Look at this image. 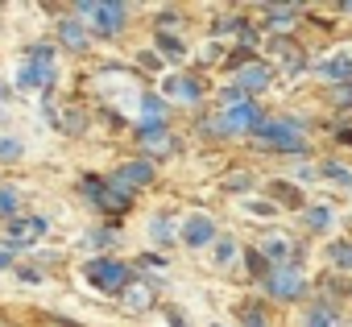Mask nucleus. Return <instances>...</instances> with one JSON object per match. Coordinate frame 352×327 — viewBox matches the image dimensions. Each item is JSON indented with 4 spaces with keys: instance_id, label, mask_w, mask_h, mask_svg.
Returning <instances> with one entry per match:
<instances>
[{
    "instance_id": "obj_1",
    "label": "nucleus",
    "mask_w": 352,
    "mask_h": 327,
    "mask_svg": "<svg viewBox=\"0 0 352 327\" xmlns=\"http://www.w3.org/2000/svg\"><path fill=\"white\" fill-rule=\"evenodd\" d=\"M307 120L302 116H265L249 137L261 153L270 157H307L311 153V141H307Z\"/></svg>"
},
{
    "instance_id": "obj_2",
    "label": "nucleus",
    "mask_w": 352,
    "mask_h": 327,
    "mask_svg": "<svg viewBox=\"0 0 352 327\" xmlns=\"http://www.w3.org/2000/svg\"><path fill=\"white\" fill-rule=\"evenodd\" d=\"M58 83V50L54 42H34L25 46L21 54V67H17V91H54Z\"/></svg>"
},
{
    "instance_id": "obj_3",
    "label": "nucleus",
    "mask_w": 352,
    "mask_h": 327,
    "mask_svg": "<svg viewBox=\"0 0 352 327\" xmlns=\"http://www.w3.org/2000/svg\"><path fill=\"white\" fill-rule=\"evenodd\" d=\"M79 195H83L100 216H108L112 224H116L120 216H129V212H133V199H137V195H129L124 187H116L112 179H100V174H83V179H79Z\"/></svg>"
},
{
    "instance_id": "obj_4",
    "label": "nucleus",
    "mask_w": 352,
    "mask_h": 327,
    "mask_svg": "<svg viewBox=\"0 0 352 327\" xmlns=\"http://www.w3.org/2000/svg\"><path fill=\"white\" fill-rule=\"evenodd\" d=\"M83 282L96 290V294H124L129 282H133V265L120 261V257H87L83 261Z\"/></svg>"
},
{
    "instance_id": "obj_5",
    "label": "nucleus",
    "mask_w": 352,
    "mask_h": 327,
    "mask_svg": "<svg viewBox=\"0 0 352 327\" xmlns=\"http://www.w3.org/2000/svg\"><path fill=\"white\" fill-rule=\"evenodd\" d=\"M75 17H79L87 30H96L100 38H116V34H124V25H129V5H116V0H79V5H75Z\"/></svg>"
},
{
    "instance_id": "obj_6",
    "label": "nucleus",
    "mask_w": 352,
    "mask_h": 327,
    "mask_svg": "<svg viewBox=\"0 0 352 327\" xmlns=\"http://www.w3.org/2000/svg\"><path fill=\"white\" fill-rule=\"evenodd\" d=\"M265 294L270 298H278V302H298V298H307V273H302V261H290V265H274L270 273H265Z\"/></svg>"
},
{
    "instance_id": "obj_7",
    "label": "nucleus",
    "mask_w": 352,
    "mask_h": 327,
    "mask_svg": "<svg viewBox=\"0 0 352 327\" xmlns=\"http://www.w3.org/2000/svg\"><path fill=\"white\" fill-rule=\"evenodd\" d=\"M116 187H124L129 195H137V191H145V187H153V179H157V170H153V161H145V157H129V161H120V166L108 174Z\"/></svg>"
},
{
    "instance_id": "obj_8",
    "label": "nucleus",
    "mask_w": 352,
    "mask_h": 327,
    "mask_svg": "<svg viewBox=\"0 0 352 327\" xmlns=\"http://www.w3.org/2000/svg\"><path fill=\"white\" fill-rule=\"evenodd\" d=\"M216 236H220V228H216V220H212V216H204V212L187 216V220H183V228H179V240H183L187 249L216 245Z\"/></svg>"
},
{
    "instance_id": "obj_9",
    "label": "nucleus",
    "mask_w": 352,
    "mask_h": 327,
    "mask_svg": "<svg viewBox=\"0 0 352 327\" xmlns=\"http://www.w3.org/2000/svg\"><path fill=\"white\" fill-rule=\"evenodd\" d=\"M54 34H58V46L63 50H71V54H87V46H91V30L71 13V17H58L54 21Z\"/></svg>"
},
{
    "instance_id": "obj_10",
    "label": "nucleus",
    "mask_w": 352,
    "mask_h": 327,
    "mask_svg": "<svg viewBox=\"0 0 352 327\" xmlns=\"http://www.w3.org/2000/svg\"><path fill=\"white\" fill-rule=\"evenodd\" d=\"M270 54H274V67L286 71V75H298V71L311 67L307 54H302V46H298L294 38H274V42H270Z\"/></svg>"
},
{
    "instance_id": "obj_11",
    "label": "nucleus",
    "mask_w": 352,
    "mask_h": 327,
    "mask_svg": "<svg viewBox=\"0 0 352 327\" xmlns=\"http://www.w3.org/2000/svg\"><path fill=\"white\" fill-rule=\"evenodd\" d=\"M270 83H274V63H265V58H253L249 67H241V75H236V87L253 100V95H261V91H270Z\"/></svg>"
},
{
    "instance_id": "obj_12",
    "label": "nucleus",
    "mask_w": 352,
    "mask_h": 327,
    "mask_svg": "<svg viewBox=\"0 0 352 327\" xmlns=\"http://www.w3.org/2000/svg\"><path fill=\"white\" fill-rule=\"evenodd\" d=\"M166 95L170 100H183V104H199L208 95V83L195 71H183V75H170L166 79Z\"/></svg>"
},
{
    "instance_id": "obj_13",
    "label": "nucleus",
    "mask_w": 352,
    "mask_h": 327,
    "mask_svg": "<svg viewBox=\"0 0 352 327\" xmlns=\"http://www.w3.org/2000/svg\"><path fill=\"white\" fill-rule=\"evenodd\" d=\"M46 228H50L46 216H13V220H9V240H5V245H13V249L21 245V249H25V245H34L38 236H46Z\"/></svg>"
},
{
    "instance_id": "obj_14",
    "label": "nucleus",
    "mask_w": 352,
    "mask_h": 327,
    "mask_svg": "<svg viewBox=\"0 0 352 327\" xmlns=\"http://www.w3.org/2000/svg\"><path fill=\"white\" fill-rule=\"evenodd\" d=\"M261 253H265V261L270 265H290V261H302V249L290 240V236H282V232H274V236H265L261 245H257Z\"/></svg>"
},
{
    "instance_id": "obj_15",
    "label": "nucleus",
    "mask_w": 352,
    "mask_h": 327,
    "mask_svg": "<svg viewBox=\"0 0 352 327\" xmlns=\"http://www.w3.org/2000/svg\"><path fill=\"white\" fill-rule=\"evenodd\" d=\"M261 17H265V30H274L282 38V30H294L298 25L302 5H261Z\"/></svg>"
},
{
    "instance_id": "obj_16",
    "label": "nucleus",
    "mask_w": 352,
    "mask_h": 327,
    "mask_svg": "<svg viewBox=\"0 0 352 327\" xmlns=\"http://www.w3.org/2000/svg\"><path fill=\"white\" fill-rule=\"evenodd\" d=\"M311 67H315V75L331 79V87L336 83H352V50H340V54H331L323 63H311Z\"/></svg>"
},
{
    "instance_id": "obj_17",
    "label": "nucleus",
    "mask_w": 352,
    "mask_h": 327,
    "mask_svg": "<svg viewBox=\"0 0 352 327\" xmlns=\"http://www.w3.org/2000/svg\"><path fill=\"white\" fill-rule=\"evenodd\" d=\"M157 286H162L157 278H133L129 290L120 294V302H124L129 311H141V306H149V302L157 298Z\"/></svg>"
},
{
    "instance_id": "obj_18",
    "label": "nucleus",
    "mask_w": 352,
    "mask_h": 327,
    "mask_svg": "<svg viewBox=\"0 0 352 327\" xmlns=\"http://www.w3.org/2000/svg\"><path fill=\"white\" fill-rule=\"evenodd\" d=\"M116 245H120V232H116V228H104V224L87 228V232H83V240H79V249H87V253H100V257H108L104 249H116Z\"/></svg>"
},
{
    "instance_id": "obj_19",
    "label": "nucleus",
    "mask_w": 352,
    "mask_h": 327,
    "mask_svg": "<svg viewBox=\"0 0 352 327\" xmlns=\"http://www.w3.org/2000/svg\"><path fill=\"white\" fill-rule=\"evenodd\" d=\"M302 327H340V306L327 298H315L302 315Z\"/></svg>"
},
{
    "instance_id": "obj_20",
    "label": "nucleus",
    "mask_w": 352,
    "mask_h": 327,
    "mask_svg": "<svg viewBox=\"0 0 352 327\" xmlns=\"http://www.w3.org/2000/svg\"><path fill=\"white\" fill-rule=\"evenodd\" d=\"M87 124H91V116H87V108H79V104H71V108L58 116V133H67V137H83Z\"/></svg>"
},
{
    "instance_id": "obj_21",
    "label": "nucleus",
    "mask_w": 352,
    "mask_h": 327,
    "mask_svg": "<svg viewBox=\"0 0 352 327\" xmlns=\"http://www.w3.org/2000/svg\"><path fill=\"white\" fill-rule=\"evenodd\" d=\"M153 46H157L170 63H183V58H187V42H183L179 34H153Z\"/></svg>"
},
{
    "instance_id": "obj_22",
    "label": "nucleus",
    "mask_w": 352,
    "mask_h": 327,
    "mask_svg": "<svg viewBox=\"0 0 352 327\" xmlns=\"http://www.w3.org/2000/svg\"><path fill=\"white\" fill-rule=\"evenodd\" d=\"M270 199H274V207L278 203H286V207H302V195H298V187L294 183H270Z\"/></svg>"
},
{
    "instance_id": "obj_23",
    "label": "nucleus",
    "mask_w": 352,
    "mask_h": 327,
    "mask_svg": "<svg viewBox=\"0 0 352 327\" xmlns=\"http://www.w3.org/2000/svg\"><path fill=\"white\" fill-rule=\"evenodd\" d=\"M212 261L224 269V265H232L236 261V236H228V232H220L216 236V245H212Z\"/></svg>"
},
{
    "instance_id": "obj_24",
    "label": "nucleus",
    "mask_w": 352,
    "mask_h": 327,
    "mask_svg": "<svg viewBox=\"0 0 352 327\" xmlns=\"http://www.w3.org/2000/svg\"><path fill=\"white\" fill-rule=\"evenodd\" d=\"M245 269H249V278H257V282H265V273L274 269L270 261H265V253L253 245V249H245Z\"/></svg>"
},
{
    "instance_id": "obj_25",
    "label": "nucleus",
    "mask_w": 352,
    "mask_h": 327,
    "mask_svg": "<svg viewBox=\"0 0 352 327\" xmlns=\"http://www.w3.org/2000/svg\"><path fill=\"white\" fill-rule=\"evenodd\" d=\"M315 174H319V179H336L344 191H352V170L340 166V161H323V166H315Z\"/></svg>"
},
{
    "instance_id": "obj_26",
    "label": "nucleus",
    "mask_w": 352,
    "mask_h": 327,
    "mask_svg": "<svg viewBox=\"0 0 352 327\" xmlns=\"http://www.w3.org/2000/svg\"><path fill=\"white\" fill-rule=\"evenodd\" d=\"M302 216H307V228H311V232H327V228H331V207H323V203L302 207Z\"/></svg>"
},
{
    "instance_id": "obj_27",
    "label": "nucleus",
    "mask_w": 352,
    "mask_h": 327,
    "mask_svg": "<svg viewBox=\"0 0 352 327\" xmlns=\"http://www.w3.org/2000/svg\"><path fill=\"white\" fill-rule=\"evenodd\" d=\"M327 257H331V265H336L340 273H352V240H336V245L327 249Z\"/></svg>"
},
{
    "instance_id": "obj_28",
    "label": "nucleus",
    "mask_w": 352,
    "mask_h": 327,
    "mask_svg": "<svg viewBox=\"0 0 352 327\" xmlns=\"http://www.w3.org/2000/svg\"><path fill=\"white\" fill-rule=\"evenodd\" d=\"M241 327H270V315L261 302H241Z\"/></svg>"
},
{
    "instance_id": "obj_29",
    "label": "nucleus",
    "mask_w": 352,
    "mask_h": 327,
    "mask_svg": "<svg viewBox=\"0 0 352 327\" xmlns=\"http://www.w3.org/2000/svg\"><path fill=\"white\" fill-rule=\"evenodd\" d=\"M141 112H145V120H166V100L153 91H141Z\"/></svg>"
},
{
    "instance_id": "obj_30",
    "label": "nucleus",
    "mask_w": 352,
    "mask_h": 327,
    "mask_svg": "<svg viewBox=\"0 0 352 327\" xmlns=\"http://www.w3.org/2000/svg\"><path fill=\"white\" fill-rule=\"evenodd\" d=\"M149 236H153L157 245H170V240H174V224H170V216H166V212L149 220Z\"/></svg>"
},
{
    "instance_id": "obj_31",
    "label": "nucleus",
    "mask_w": 352,
    "mask_h": 327,
    "mask_svg": "<svg viewBox=\"0 0 352 327\" xmlns=\"http://www.w3.org/2000/svg\"><path fill=\"white\" fill-rule=\"evenodd\" d=\"M17 212H21V195H17V187L5 183V187H0V216H9V220H13Z\"/></svg>"
},
{
    "instance_id": "obj_32",
    "label": "nucleus",
    "mask_w": 352,
    "mask_h": 327,
    "mask_svg": "<svg viewBox=\"0 0 352 327\" xmlns=\"http://www.w3.org/2000/svg\"><path fill=\"white\" fill-rule=\"evenodd\" d=\"M245 30V17H236V13H224V17H216L212 21V34L220 38V34H241Z\"/></svg>"
},
{
    "instance_id": "obj_33",
    "label": "nucleus",
    "mask_w": 352,
    "mask_h": 327,
    "mask_svg": "<svg viewBox=\"0 0 352 327\" xmlns=\"http://www.w3.org/2000/svg\"><path fill=\"white\" fill-rule=\"evenodd\" d=\"M257 187V179L249 174V170H241V174H228L224 179V191H232V195H245V191H253Z\"/></svg>"
},
{
    "instance_id": "obj_34",
    "label": "nucleus",
    "mask_w": 352,
    "mask_h": 327,
    "mask_svg": "<svg viewBox=\"0 0 352 327\" xmlns=\"http://www.w3.org/2000/svg\"><path fill=\"white\" fill-rule=\"evenodd\" d=\"M327 100H331L336 108H352V83H336V87L327 91Z\"/></svg>"
},
{
    "instance_id": "obj_35",
    "label": "nucleus",
    "mask_w": 352,
    "mask_h": 327,
    "mask_svg": "<svg viewBox=\"0 0 352 327\" xmlns=\"http://www.w3.org/2000/svg\"><path fill=\"white\" fill-rule=\"evenodd\" d=\"M25 153V145L17 141V137H5V141H0V161H17Z\"/></svg>"
},
{
    "instance_id": "obj_36",
    "label": "nucleus",
    "mask_w": 352,
    "mask_h": 327,
    "mask_svg": "<svg viewBox=\"0 0 352 327\" xmlns=\"http://www.w3.org/2000/svg\"><path fill=\"white\" fill-rule=\"evenodd\" d=\"M153 21H157V34H170L174 25H179V13H174V9H162Z\"/></svg>"
},
{
    "instance_id": "obj_37",
    "label": "nucleus",
    "mask_w": 352,
    "mask_h": 327,
    "mask_svg": "<svg viewBox=\"0 0 352 327\" xmlns=\"http://www.w3.org/2000/svg\"><path fill=\"white\" fill-rule=\"evenodd\" d=\"M17 278H21L25 286H38V282L46 278V273H42V269H34V265H17Z\"/></svg>"
},
{
    "instance_id": "obj_38",
    "label": "nucleus",
    "mask_w": 352,
    "mask_h": 327,
    "mask_svg": "<svg viewBox=\"0 0 352 327\" xmlns=\"http://www.w3.org/2000/svg\"><path fill=\"white\" fill-rule=\"evenodd\" d=\"M249 63H253V50H245V46H236L228 54V67H249Z\"/></svg>"
},
{
    "instance_id": "obj_39",
    "label": "nucleus",
    "mask_w": 352,
    "mask_h": 327,
    "mask_svg": "<svg viewBox=\"0 0 352 327\" xmlns=\"http://www.w3.org/2000/svg\"><path fill=\"white\" fill-rule=\"evenodd\" d=\"M13 261H17V249L13 245H0V269H13Z\"/></svg>"
},
{
    "instance_id": "obj_40",
    "label": "nucleus",
    "mask_w": 352,
    "mask_h": 327,
    "mask_svg": "<svg viewBox=\"0 0 352 327\" xmlns=\"http://www.w3.org/2000/svg\"><path fill=\"white\" fill-rule=\"evenodd\" d=\"M166 319H170V327H191V319H187L179 306H170V311H166Z\"/></svg>"
},
{
    "instance_id": "obj_41",
    "label": "nucleus",
    "mask_w": 352,
    "mask_h": 327,
    "mask_svg": "<svg viewBox=\"0 0 352 327\" xmlns=\"http://www.w3.org/2000/svg\"><path fill=\"white\" fill-rule=\"evenodd\" d=\"M141 67H149V71H157L162 63H157V54H153V50H141Z\"/></svg>"
},
{
    "instance_id": "obj_42",
    "label": "nucleus",
    "mask_w": 352,
    "mask_h": 327,
    "mask_svg": "<svg viewBox=\"0 0 352 327\" xmlns=\"http://www.w3.org/2000/svg\"><path fill=\"white\" fill-rule=\"evenodd\" d=\"M249 212H257V216H278L274 203H249Z\"/></svg>"
},
{
    "instance_id": "obj_43",
    "label": "nucleus",
    "mask_w": 352,
    "mask_h": 327,
    "mask_svg": "<svg viewBox=\"0 0 352 327\" xmlns=\"http://www.w3.org/2000/svg\"><path fill=\"white\" fill-rule=\"evenodd\" d=\"M336 141H340V145H348V149H352V128H348V124H340V128H336Z\"/></svg>"
},
{
    "instance_id": "obj_44",
    "label": "nucleus",
    "mask_w": 352,
    "mask_h": 327,
    "mask_svg": "<svg viewBox=\"0 0 352 327\" xmlns=\"http://www.w3.org/2000/svg\"><path fill=\"white\" fill-rule=\"evenodd\" d=\"M34 261H42V265H50V261H58L54 253H46V249H34Z\"/></svg>"
},
{
    "instance_id": "obj_45",
    "label": "nucleus",
    "mask_w": 352,
    "mask_h": 327,
    "mask_svg": "<svg viewBox=\"0 0 352 327\" xmlns=\"http://www.w3.org/2000/svg\"><path fill=\"white\" fill-rule=\"evenodd\" d=\"M9 95H13V87H9L5 79H0V100H9Z\"/></svg>"
},
{
    "instance_id": "obj_46",
    "label": "nucleus",
    "mask_w": 352,
    "mask_h": 327,
    "mask_svg": "<svg viewBox=\"0 0 352 327\" xmlns=\"http://www.w3.org/2000/svg\"><path fill=\"white\" fill-rule=\"evenodd\" d=\"M216 327H220V323H216Z\"/></svg>"
}]
</instances>
